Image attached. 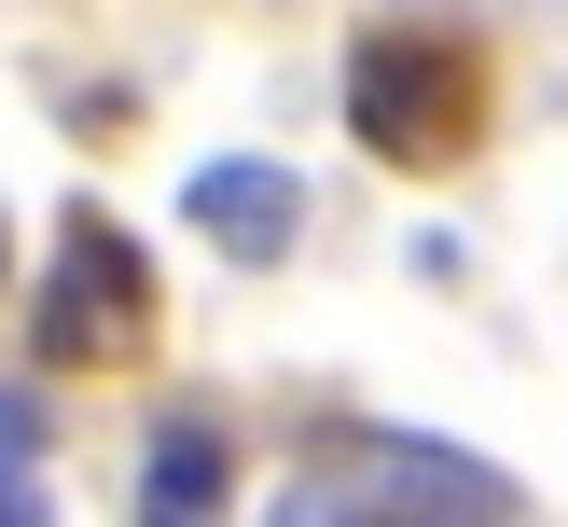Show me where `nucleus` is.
<instances>
[{
    "label": "nucleus",
    "mask_w": 568,
    "mask_h": 527,
    "mask_svg": "<svg viewBox=\"0 0 568 527\" xmlns=\"http://www.w3.org/2000/svg\"><path fill=\"white\" fill-rule=\"evenodd\" d=\"M347 125L375 139V153L430 166L471 139V55L458 42H361L347 55Z\"/></svg>",
    "instance_id": "f257e3e1"
},
{
    "label": "nucleus",
    "mask_w": 568,
    "mask_h": 527,
    "mask_svg": "<svg viewBox=\"0 0 568 527\" xmlns=\"http://www.w3.org/2000/svg\"><path fill=\"white\" fill-rule=\"evenodd\" d=\"M139 305H153V264L125 250V222H111V209H70V236H55V292H42V361L139 347Z\"/></svg>",
    "instance_id": "f03ea898"
},
{
    "label": "nucleus",
    "mask_w": 568,
    "mask_h": 527,
    "mask_svg": "<svg viewBox=\"0 0 568 527\" xmlns=\"http://www.w3.org/2000/svg\"><path fill=\"white\" fill-rule=\"evenodd\" d=\"M181 222H194L209 250H236V264H277V250L305 236V181H292L277 153H209V166L181 181Z\"/></svg>",
    "instance_id": "7ed1b4c3"
},
{
    "label": "nucleus",
    "mask_w": 568,
    "mask_h": 527,
    "mask_svg": "<svg viewBox=\"0 0 568 527\" xmlns=\"http://www.w3.org/2000/svg\"><path fill=\"white\" fill-rule=\"evenodd\" d=\"M347 486H305V499H444V514H514V472L458 458V444H388V430H347L333 444Z\"/></svg>",
    "instance_id": "20e7f679"
},
{
    "label": "nucleus",
    "mask_w": 568,
    "mask_h": 527,
    "mask_svg": "<svg viewBox=\"0 0 568 527\" xmlns=\"http://www.w3.org/2000/svg\"><path fill=\"white\" fill-rule=\"evenodd\" d=\"M222 486H236V458H222V430H194V416H166L153 458H139V514L181 527V514H222Z\"/></svg>",
    "instance_id": "39448f33"
},
{
    "label": "nucleus",
    "mask_w": 568,
    "mask_h": 527,
    "mask_svg": "<svg viewBox=\"0 0 568 527\" xmlns=\"http://www.w3.org/2000/svg\"><path fill=\"white\" fill-rule=\"evenodd\" d=\"M0 458H42V403L28 388H0Z\"/></svg>",
    "instance_id": "423d86ee"
},
{
    "label": "nucleus",
    "mask_w": 568,
    "mask_h": 527,
    "mask_svg": "<svg viewBox=\"0 0 568 527\" xmlns=\"http://www.w3.org/2000/svg\"><path fill=\"white\" fill-rule=\"evenodd\" d=\"M42 514V486H28V458H0V527H28Z\"/></svg>",
    "instance_id": "0eeeda50"
},
{
    "label": "nucleus",
    "mask_w": 568,
    "mask_h": 527,
    "mask_svg": "<svg viewBox=\"0 0 568 527\" xmlns=\"http://www.w3.org/2000/svg\"><path fill=\"white\" fill-rule=\"evenodd\" d=\"M0 250H14V236H0Z\"/></svg>",
    "instance_id": "6e6552de"
}]
</instances>
